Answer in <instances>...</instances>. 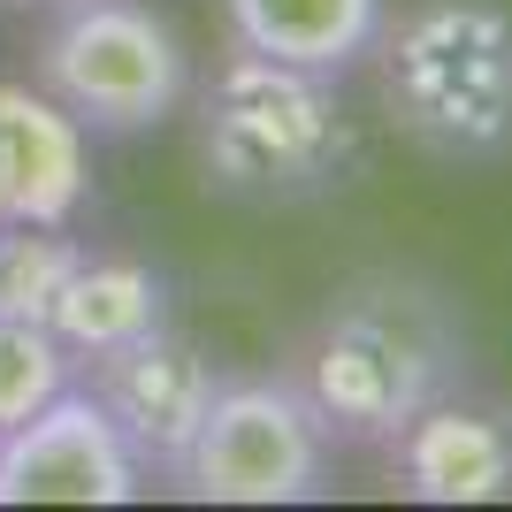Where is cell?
<instances>
[{
  "label": "cell",
  "instance_id": "cell-5",
  "mask_svg": "<svg viewBox=\"0 0 512 512\" xmlns=\"http://www.w3.org/2000/svg\"><path fill=\"white\" fill-rule=\"evenodd\" d=\"M321 459V421L291 383H230L214 390L176 474L207 505H299L321 490Z\"/></svg>",
  "mask_w": 512,
  "mask_h": 512
},
{
  "label": "cell",
  "instance_id": "cell-4",
  "mask_svg": "<svg viewBox=\"0 0 512 512\" xmlns=\"http://www.w3.org/2000/svg\"><path fill=\"white\" fill-rule=\"evenodd\" d=\"M192 62L169 16L146 0H62V16L39 39V92L77 115L85 130H153L184 107Z\"/></svg>",
  "mask_w": 512,
  "mask_h": 512
},
{
  "label": "cell",
  "instance_id": "cell-9",
  "mask_svg": "<svg viewBox=\"0 0 512 512\" xmlns=\"http://www.w3.org/2000/svg\"><path fill=\"white\" fill-rule=\"evenodd\" d=\"M390 444H398L406 490L421 497V505H490V497L512 490V436L490 413L428 398Z\"/></svg>",
  "mask_w": 512,
  "mask_h": 512
},
{
  "label": "cell",
  "instance_id": "cell-1",
  "mask_svg": "<svg viewBox=\"0 0 512 512\" xmlns=\"http://www.w3.org/2000/svg\"><path fill=\"white\" fill-rule=\"evenodd\" d=\"M383 100L436 153H497L512 138V16L497 0H421L383 39Z\"/></svg>",
  "mask_w": 512,
  "mask_h": 512
},
{
  "label": "cell",
  "instance_id": "cell-13",
  "mask_svg": "<svg viewBox=\"0 0 512 512\" xmlns=\"http://www.w3.org/2000/svg\"><path fill=\"white\" fill-rule=\"evenodd\" d=\"M62 390H69L62 337H54L46 321H8L0 314V436L16 421H31L46 398H62Z\"/></svg>",
  "mask_w": 512,
  "mask_h": 512
},
{
  "label": "cell",
  "instance_id": "cell-10",
  "mask_svg": "<svg viewBox=\"0 0 512 512\" xmlns=\"http://www.w3.org/2000/svg\"><path fill=\"white\" fill-rule=\"evenodd\" d=\"M222 8L245 54H276L321 77L352 69L383 31V0H222Z\"/></svg>",
  "mask_w": 512,
  "mask_h": 512
},
{
  "label": "cell",
  "instance_id": "cell-6",
  "mask_svg": "<svg viewBox=\"0 0 512 512\" xmlns=\"http://www.w3.org/2000/svg\"><path fill=\"white\" fill-rule=\"evenodd\" d=\"M138 474L146 459L92 390H62L0 436V505H130L146 490Z\"/></svg>",
  "mask_w": 512,
  "mask_h": 512
},
{
  "label": "cell",
  "instance_id": "cell-8",
  "mask_svg": "<svg viewBox=\"0 0 512 512\" xmlns=\"http://www.w3.org/2000/svg\"><path fill=\"white\" fill-rule=\"evenodd\" d=\"M85 184V123L39 85H0V230L8 222H69L85 207Z\"/></svg>",
  "mask_w": 512,
  "mask_h": 512
},
{
  "label": "cell",
  "instance_id": "cell-11",
  "mask_svg": "<svg viewBox=\"0 0 512 512\" xmlns=\"http://www.w3.org/2000/svg\"><path fill=\"white\" fill-rule=\"evenodd\" d=\"M161 321H169V306H161V276H153L146 260H92L85 253L77 268H69L46 329L62 337L69 360H100V352H115V344L161 329Z\"/></svg>",
  "mask_w": 512,
  "mask_h": 512
},
{
  "label": "cell",
  "instance_id": "cell-2",
  "mask_svg": "<svg viewBox=\"0 0 512 512\" xmlns=\"http://www.w3.org/2000/svg\"><path fill=\"white\" fill-rule=\"evenodd\" d=\"M444 367H451L444 314L421 291H406V283H375V291H352L321 321L299 398L314 406L321 436L390 444L444 390Z\"/></svg>",
  "mask_w": 512,
  "mask_h": 512
},
{
  "label": "cell",
  "instance_id": "cell-7",
  "mask_svg": "<svg viewBox=\"0 0 512 512\" xmlns=\"http://www.w3.org/2000/svg\"><path fill=\"white\" fill-rule=\"evenodd\" d=\"M214 390L222 383H214L207 352L192 337H176L169 321L92 360V398L107 406V421L123 428V444L138 459H153V467H176L192 451Z\"/></svg>",
  "mask_w": 512,
  "mask_h": 512
},
{
  "label": "cell",
  "instance_id": "cell-3",
  "mask_svg": "<svg viewBox=\"0 0 512 512\" xmlns=\"http://www.w3.org/2000/svg\"><path fill=\"white\" fill-rule=\"evenodd\" d=\"M199 146H207V169L222 192L299 199V192L337 184V169L352 161V123H344L321 69L237 46V62L207 92Z\"/></svg>",
  "mask_w": 512,
  "mask_h": 512
},
{
  "label": "cell",
  "instance_id": "cell-12",
  "mask_svg": "<svg viewBox=\"0 0 512 512\" xmlns=\"http://www.w3.org/2000/svg\"><path fill=\"white\" fill-rule=\"evenodd\" d=\"M77 260L85 253L69 245V222H8V230H0V314L8 321H46Z\"/></svg>",
  "mask_w": 512,
  "mask_h": 512
}]
</instances>
